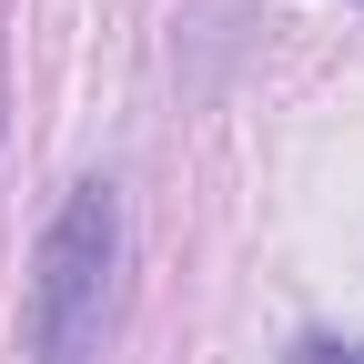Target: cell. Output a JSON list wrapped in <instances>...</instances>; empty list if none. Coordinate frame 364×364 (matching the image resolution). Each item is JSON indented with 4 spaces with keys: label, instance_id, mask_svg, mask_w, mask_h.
<instances>
[{
    "label": "cell",
    "instance_id": "cell-1",
    "mask_svg": "<svg viewBox=\"0 0 364 364\" xmlns=\"http://www.w3.org/2000/svg\"><path fill=\"white\" fill-rule=\"evenodd\" d=\"M122 314V193L71 182L31 263V364H102Z\"/></svg>",
    "mask_w": 364,
    "mask_h": 364
},
{
    "label": "cell",
    "instance_id": "cell-2",
    "mask_svg": "<svg viewBox=\"0 0 364 364\" xmlns=\"http://www.w3.org/2000/svg\"><path fill=\"white\" fill-rule=\"evenodd\" d=\"M294 364H364V344H294Z\"/></svg>",
    "mask_w": 364,
    "mask_h": 364
}]
</instances>
